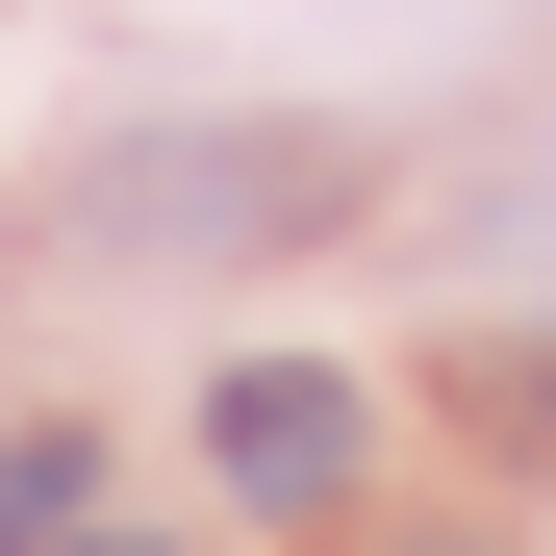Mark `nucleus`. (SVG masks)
<instances>
[{
  "label": "nucleus",
  "instance_id": "obj_1",
  "mask_svg": "<svg viewBox=\"0 0 556 556\" xmlns=\"http://www.w3.org/2000/svg\"><path fill=\"white\" fill-rule=\"evenodd\" d=\"M203 455H228V506H354V455H380V405L329 380V354H253V380H203Z\"/></svg>",
  "mask_w": 556,
  "mask_h": 556
},
{
  "label": "nucleus",
  "instance_id": "obj_2",
  "mask_svg": "<svg viewBox=\"0 0 556 556\" xmlns=\"http://www.w3.org/2000/svg\"><path fill=\"white\" fill-rule=\"evenodd\" d=\"M51 531H102V455L76 430H0V556H51Z\"/></svg>",
  "mask_w": 556,
  "mask_h": 556
},
{
  "label": "nucleus",
  "instance_id": "obj_3",
  "mask_svg": "<svg viewBox=\"0 0 556 556\" xmlns=\"http://www.w3.org/2000/svg\"><path fill=\"white\" fill-rule=\"evenodd\" d=\"M481 405H506V430H531V455H556V354H481Z\"/></svg>",
  "mask_w": 556,
  "mask_h": 556
},
{
  "label": "nucleus",
  "instance_id": "obj_4",
  "mask_svg": "<svg viewBox=\"0 0 556 556\" xmlns=\"http://www.w3.org/2000/svg\"><path fill=\"white\" fill-rule=\"evenodd\" d=\"M51 556H152V531H51Z\"/></svg>",
  "mask_w": 556,
  "mask_h": 556
}]
</instances>
